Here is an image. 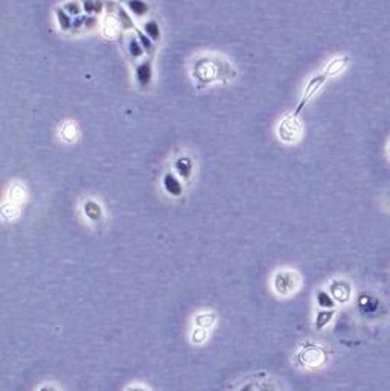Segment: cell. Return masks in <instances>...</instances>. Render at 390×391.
<instances>
[{"label": "cell", "instance_id": "1", "mask_svg": "<svg viewBox=\"0 0 390 391\" xmlns=\"http://www.w3.org/2000/svg\"><path fill=\"white\" fill-rule=\"evenodd\" d=\"M299 288V276L296 271L282 270L277 271L273 277V289L280 297H290Z\"/></svg>", "mask_w": 390, "mask_h": 391}, {"label": "cell", "instance_id": "2", "mask_svg": "<svg viewBox=\"0 0 390 391\" xmlns=\"http://www.w3.org/2000/svg\"><path fill=\"white\" fill-rule=\"evenodd\" d=\"M300 123L297 120V116H288L283 119L277 127V136L283 143H294L300 136Z\"/></svg>", "mask_w": 390, "mask_h": 391}, {"label": "cell", "instance_id": "3", "mask_svg": "<svg viewBox=\"0 0 390 391\" xmlns=\"http://www.w3.org/2000/svg\"><path fill=\"white\" fill-rule=\"evenodd\" d=\"M326 79H328V76H326L325 73H318V75L312 76V78L308 81V84H307V87H305V92H304V96H302V99L299 101V104H297V107H296V110H294V116H299V114H300V111H302V110L305 108V105L312 99V96H314V95L323 87V84L326 82Z\"/></svg>", "mask_w": 390, "mask_h": 391}, {"label": "cell", "instance_id": "4", "mask_svg": "<svg viewBox=\"0 0 390 391\" xmlns=\"http://www.w3.org/2000/svg\"><path fill=\"white\" fill-rule=\"evenodd\" d=\"M134 76H136L137 85L142 88V90H147V88L151 85L153 76H154L153 58H148V60L145 58V60H142L140 63H137L136 67H134Z\"/></svg>", "mask_w": 390, "mask_h": 391}, {"label": "cell", "instance_id": "5", "mask_svg": "<svg viewBox=\"0 0 390 391\" xmlns=\"http://www.w3.org/2000/svg\"><path fill=\"white\" fill-rule=\"evenodd\" d=\"M162 186H163V190L171 195L174 198H179L183 195V183H182V178H179L175 174L172 172H166L163 177H162Z\"/></svg>", "mask_w": 390, "mask_h": 391}, {"label": "cell", "instance_id": "6", "mask_svg": "<svg viewBox=\"0 0 390 391\" xmlns=\"http://www.w3.org/2000/svg\"><path fill=\"white\" fill-rule=\"evenodd\" d=\"M329 292L331 295L334 297L335 301H339V303H346V301L351 300V295H352V288L348 282L345 280H334L329 286Z\"/></svg>", "mask_w": 390, "mask_h": 391}, {"label": "cell", "instance_id": "7", "mask_svg": "<svg viewBox=\"0 0 390 391\" xmlns=\"http://www.w3.org/2000/svg\"><path fill=\"white\" fill-rule=\"evenodd\" d=\"M174 171L177 174L179 178H182L183 181H188L192 174H194V162L192 158L188 155H180L179 158H175L174 162Z\"/></svg>", "mask_w": 390, "mask_h": 391}, {"label": "cell", "instance_id": "8", "mask_svg": "<svg viewBox=\"0 0 390 391\" xmlns=\"http://www.w3.org/2000/svg\"><path fill=\"white\" fill-rule=\"evenodd\" d=\"M82 212H84L85 218L90 221V222H93V224L99 222L102 219V216H104V212H102L101 204L98 201H95V200H87V201H84Z\"/></svg>", "mask_w": 390, "mask_h": 391}, {"label": "cell", "instance_id": "9", "mask_svg": "<svg viewBox=\"0 0 390 391\" xmlns=\"http://www.w3.org/2000/svg\"><path fill=\"white\" fill-rule=\"evenodd\" d=\"M348 63H349V57H337V58H334V60L329 61V64L325 67V72H323V73H325L328 78H331V76H337V75L342 73L343 70L346 69Z\"/></svg>", "mask_w": 390, "mask_h": 391}, {"label": "cell", "instance_id": "10", "mask_svg": "<svg viewBox=\"0 0 390 391\" xmlns=\"http://www.w3.org/2000/svg\"><path fill=\"white\" fill-rule=\"evenodd\" d=\"M125 6L127 11L137 19H142L150 12V5L145 0H125Z\"/></svg>", "mask_w": 390, "mask_h": 391}, {"label": "cell", "instance_id": "11", "mask_svg": "<svg viewBox=\"0 0 390 391\" xmlns=\"http://www.w3.org/2000/svg\"><path fill=\"white\" fill-rule=\"evenodd\" d=\"M54 15H55V20L60 26V29L63 32H72V28H74V17H70L63 8H55L54 9Z\"/></svg>", "mask_w": 390, "mask_h": 391}, {"label": "cell", "instance_id": "12", "mask_svg": "<svg viewBox=\"0 0 390 391\" xmlns=\"http://www.w3.org/2000/svg\"><path fill=\"white\" fill-rule=\"evenodd\" d=\"M85 15H101L105 9V0H82Z\"/></svg>", "mask_w": 390, "mask_h": 391}, {"label": "cell", "instance_id": "13", "mask_svg": "<svg viewBox=\"0 0 390 391\" xmlns=\"http://www.w3.org/2000/svg\"><path fill=\"white\" fill-rule=\"evenodd\" d=\"M315 301H317V306L320 309H335V303H337V301L334 300V297L331 295V292L323 291V289L317 291Z\"/></svg>", "mask_w": 390, "mask_h": 391}, {"label": "cell", "instance_id": "14", "mask_svg": "<svg viewBox=\"0 0 390 391\" xmlns=\"http://www.w3.org/2000/svg\"><path fill=\"white\" fill-rule=\"evenodd\" d=\"M148 37L154 41V43H158V40L162 38V29L158 26V23L156 20H148L144 23V28H142Z\"/></svg>", "mask_w": 390, "mask_h": 391}, {"label": "cell", "instance_id": "15", "mask_svg": "<svg viewBox=\"0 0 390 391\" xmlns=\"http://www.w3.org/2000/svg\"><path fill=\"white\" fill-rule=\"evenodd\" d=\"M335 311L334 309H322V311H318L317 315H315V327L320 330L323 327H326L329 323H331V320L334 317Z\"/></svg>", "mask_w": 390, "mask_h": 391}, {"label": "cell", "instance_id": "16", "mask_svg": "<svg viewBox=\"0 0 390 391\" xmlns=\"http://www.w3.org/2000/svg\"><path fill=\"white\" fill-rule=\"evenodd\" d=\"M127 47H128V53H130V57L133 58V60H139V58H142L145 55V49L142 47V44L139 43V40H137V37H130L128 38V44H127Z\"/></svg>", "mask_w": 390, "mask_h": 391}, {"label": "cell", "instance_id": "17", "mask_svg": "<svg viewBox=\"0 0 390 391\" xmlns=\"http://www.w3.org/2000/svg\"><path fill=\"white\" fill-rule=\"evenodd\" d=\"M136 31V37H137V40H139V43L142 44V47L145 49V52L147 53H151V52H154V49H156V46H154V41L148 37V35L144 32V31H139L137 28L134 29Z\"/></svg>", "mask_w": 390, "mask_h": 391}, {"label": "cell", "instance_id": "18", "mask_svg": "<svg viewBox=\"0 0 390 391\" xmlns=\"http://www.w3.org/2000/svg\"><path fill=\"white\" fill-rule=\"evenodd\" d=\"M61 8H63L70 17H74V19H75V17H79V15L82 14V11H84V9H82V5L78 2V0H69V2H66Z\"/></svg>", "mask_w": 390, "mask_h": 391}, {"label": "cell", "instance_id": "19", "mask_svg": "<svg viewBox=\"0 0 390 391\" xmlns=\"http://www.w3.org/2000/svg\"><path fill=\"white\" fill-rule=\"evenodd\" d=\"M214 321H215V317L212 314H200L197 317V326L201 327V329L210 327L212 324H214Z\"/></svg>", "mask_w": 390, "mask_h": 391}, {"label": "cell", "instance_id": "20", "mask_svg": "<svg viewBox=\"0 0 390 391\" xmlns=\"http://www.w3.org/2000/svg\"><path fill=\"white\" fill-rule=\"evenodd\" d=\"M67 134H69V139H67V142H72V140H75V136H77V127L74 125L72 122L66 123L64 128H63V131H61V136H63V139H66V137H67Z\"/></svg>", "mask_w": 390, "mask_h": 391}, {"label": "cell", "instance_id": "21", "mask_svg": "<svg viewBox=\"0 0 390 391\" xmlns=\"http://www.w3.org/2000/svg\"><path fill=\"white\" fill-rule=\"evenodd\" d=\"M207 338V329H201L198 327L197 330L192 332V343L195 344H203Z\"/></svg>", "mask_w": 390, "mask_h": 391}, {"label": "cell", "instance_id": "22", "mask_svg": "<svg viewBox=\"0 0 390 391\" xmlns=\"http://www.w3.org/2000/svg\"><path fill=\"white\" fill-rule=\"evenodd\" d=\"M23 190L20 189V187H12L11 189V201H12V204H15L17 201H22L23 200Z\"/></svg>", "mask_w": 390, "mask_h": 391}, {"label": "cell", "instance_id": "23", "mask_svg": "<svg viewBox=\"0 0 390 391\" xmlns=\"http://www.w3.org/2000/svg\"><path fill=\"white\" fill-rule=\"evenodd\" d=\"M127 391H150L147 387H144V385H139V384H136V385H130L128 388H127Z\"/></svg>", "mask_w": 390, "mask_h": 391}, {"label": "cell", "instance_id": "24", "mask_svg": "<svg viewBox=\"0 0 390 391\" xmlns=\"http://www.w3.org/2000/svg\"><path fill=\"white\" fill-rule=\"evenodd\" d=\"M112 25H115V26H120V25H119V22H117L116 19L113 20V23H112ZM107 28H109V23H105V25H104V34H105V35L109 34ZM115 35H116V31H113V29H112V37H115Z\"/></svg>", "mask_w": 390, "mask_h": 391}, {"label": "cell", "instance_id": "25", "mask_svg": "<svg viewBox=\"0 0 390 391\" xmlns=\"http://www.w3.org/2000/svg\"><path fill=\"white\" fill-rule=\"evenodd\" d=\"M39 391H60L57 387H54V385H41L40 388H39Z\"/></svg>", "mask_w": 390, "mask_h": 391}, {"label": "cell", "instance_id": "26", "mask_svg": "<svg viewBox=\"0 0 390 391\" xmlns=\"http://www.w3.org/2000/svg\"><path fill=\"white\" fill-rule=\"evenodd\" d=\"M238 391H255V387L252 385V384H247V385H244V387H241Z\"/></svg>", "mask_w": 390, "mask_h": 391}, {"label": "cell", "instance_id": "27", "mask_svg": "<svg viewBox=\"0 0 390 391\" xmlns=\"http://www.w3.org/2000/svg\"><path fill=\"white\" fill-rule=\"evenodd\" d=\"M258 391H272V390H269V388H265V387H264V388H259Z\"/></svg>", "mask_w": 390, "mask_h": 391}, {"label": "cell", "instance_id": "28", "mask_svg": "<svg viewBox=\"0 0 390 391\" xmlns=\"http://www.w3.org/2000/svg\"><path fill=\"white\" fill-rule=\"evenodd\" d=\"M389 152H390V145H389Z\"/></svg>", "mask_w": 390, "mask_h": 391}]
</instances>
